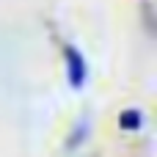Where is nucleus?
<instances>
[{"mask_svg": "<svg viewBox=\"0 0 157 157\" xmlns=\"http://www.w3.org/2000/svg\"><path fill=\"white\" fill-rule=\"evenodd\" d=\"M61 52H63V61H66V80L75 91H80L88 83V61L75 44H63Z\"/></svg>", "mask_w": 157, "mask_h": 157, "instance_id": "1", "label": "nucleus"}, {"mask_svg": "<svg viewBox=\"0 0 157 157\" xmlns=\"http://www.w3.org/2000/svg\"><path fill=\"white\" fill-rule=\"evenodd\" d=\"M119 127H121L124 132L141 130V127H144V116H141V110H124V113L119 116Z\"/></svg>", "mask_w": 157, "mask_h": 157, "instance_id": "2", "label": "nucleus"}, {"mask_svg": "<svg viewBox=\"0 0 157 157\" xmlns=\"http://www.w3.org/2000/svg\"><path fill=\"white\" fill-rule=\"evenodd\" d=\"M88 130H91V121L88 119H80V124L75 127V132H72V141H69V149H77L83 141H86V135H88Z\"/></svg>", "mask_w": 157, "mask_h": 157, "instance_id": "3", "label": "nucleus"}]
</instances>
